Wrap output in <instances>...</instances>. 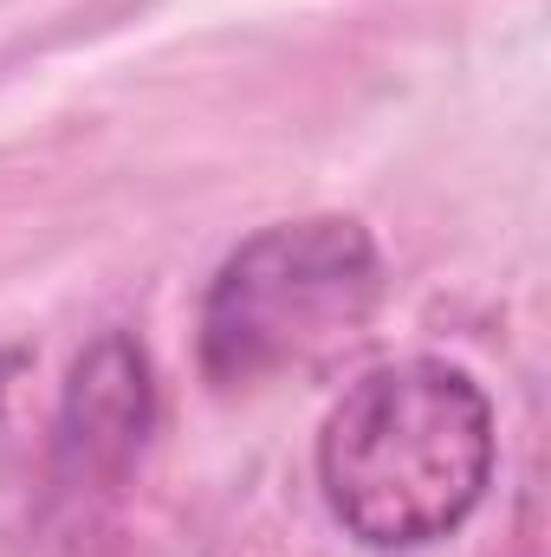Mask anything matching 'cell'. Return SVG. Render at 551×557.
<instances>
[{
	"label": "cell",
	"instance_id": "6da1fadb",
	"mask_svg": "<svg viewBox=\"0 0 551 557\" xmlns=\"http://www.w3.org/2000/svg\"><path fill=\"white\" fill-rule=\"evenodd\" d=\"M493 480V403L441 363H383L344 389L318 434V486L331 519L370 552H415L467 525Z\"/></svg>",
	"mask_w": 551,
	"mask_h": 557
},
{
	"label": "cell",
	"instance_id": "7a4b0ae2",
	"mask_svg": "<svg viewBox=\"0 0 551 557\" xmlns=\"http://www.w3.org/2000/svg\"><path fill=\"white\" fill-rule=\"evenodd\" d=\"M383 267L377 240L344 221H279L228 253L201 305V370L208 383H267L279 370L325 363L377 311Z\"/></svg>",
	"mask_w": 551,
	"mask_h": 557
},
{
	"label": "cell",
	"instance_id": "3957f363",
	"mask_svg": "<svg viewBox=\"0 0 551 557\" xmlns=\"http://www.w3.org/2000/svg\"><path fill=\"white\" fill-rule=\"evenodd\" d=\"M149 421H156V389H149L143 350L124 331L98 337L72 370L65 416H59V454L85 473H118L143 447Z\"/></svg>",
	"mask_w": 551,
	"mask_h": 557
}]
</instances>
